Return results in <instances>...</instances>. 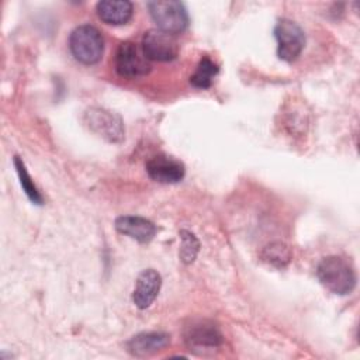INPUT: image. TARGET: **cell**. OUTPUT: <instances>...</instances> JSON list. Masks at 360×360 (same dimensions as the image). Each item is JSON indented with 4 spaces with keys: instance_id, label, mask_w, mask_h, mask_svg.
Masks as SVG:
<instances>
[{
    "instance_id": "obj_10",
    "label": "cell",
    "mask_w": 360,
    "mask_h": 360,
    "mask_svg": "<svg viewBox=\"0 0 360 360\" xmlns=\"http://www.w3.org/2000/svg\"><path fill=\"white\" fill-rule=\"evenodd\" d=\"M162 285L160 274L153 269L143 270L138 278L132 292V301L139 309L148 308L158 297Z\"/></svg>"
},
{
    "instance_id": "obj_6",
    "label": "cell",
    "mask_w": 360,
    "mask_h": 360,
    "mask_svg": "<svg viewBox=\"0 0 360 360\" xmlns=\"http://www.w3.org/2000/svg\"><path fill=\"white\" fill-rule=\"evenodd\" d=\"M142 52L148 60L169 62L179 55V42L174 35L152 28L143 34Z\"/></svg>"
},
{
    "instance_id": "obj_9",
    "label": "cell",
    "mask_w": 360,
    "mask_h": 360,
    "mask_svg": "<svg viewBox=\"0 0 360 360\" xmlns=\"http://www.w3.org/2000/svg\"><path fill=\"white\" fill-rule=\"evenodd\" d=\"M146 173L152 180L158 183L172 184L183 180L186 167L179 159L160 153L146 162Z\"/></svg>"
},
{
    "instance_id": "obj_12",
    "label": "cell",
    "mask_w": 360,
    "mask_h": 360,
    "mask_svg": "<svg viewBox=\"0 0 360 360\" xmlns=\"http://www.w3.org/2000/svg\"><path fill=\"white\" fill-rule=\"evenodd\" d=\"M170 343V335L166 332H142L131 338L127 343L128 352L136 357L150 356Z\"/></svg>"
},
{
    "instance_id": "obj_2",
    "label": "cell",
    "mask_w": 360,
    "mask_h": 360,
    "mask_svg": "<svg viewBox=\"0 0 360 360\" xmlns=\"http://www.w3.org/2000/svg\"><path fill=\"white\" fill-rule=\"evenodd\" d=\"M69 48L76 60L83 65H94L103 56L104 39L94 25L83 24L72 31Z\"/></svg>"
},
{
    "instance_id": "obj_7",
    "label": "cell",
    "mask_w": 360,
    "mask_h": 360,
    "mask_svg": "<svg viewBox=\"0 0 360 360\" xmlns=\"http://www.w3.org/2000/svg\"><path fill=\"white\" fill-rule=\"evenodd\" d=\"M115 70L121 77L138 79L149 73L150 65L134 42L124 41L115 53Z\"/></svg>"
},
{
    "instance_id": "obj_5",
    "label": "cell",
    "mask_w": 360,
    "mask_h": 360,
    "mask_svg": "<svg viewBox=\"0 0 360 360\" xmlns=\"http://www.w3.org/2000/svg\"><path fill=\"white\" fill-rule=\"evenodd\" d=\"M84 122L94 134L108 142H121L124 139V124L120 115L105 108L91 107L84 112Z\"/></svg>"
},
{
    "instance_id": "obj_11",
    "label": "cell",
    "mask_w": 360,
    "mask_h": 360,
    "mask_svg": "<svg viewBox=\"0 0 360 360\" xmlns=\"http://www.w3.org/2000/svg\"><path fill=\"white\" fill-rule=\"evenodd\" d=\"M114 225L120 233L127 235L141 243L150 242L158 231L152 221L136 215H121L115 219Z\"/></svg>"
},
{
    "instance_id": "obj_8",
    "label": "cell",
    "mask_w": 360,
    "mask_h": 360,
    "mask_svg": "<svg viewBox=\"0 0 360 360\" xmlns=\"http://www.w3.org/2000/svg\"><path fill=\"white\" fill-rule=\"evenodd\" d=\"M184 342L190 350L202 354L205 352H214L222 343V335L215 325L200 321L186 328Z\"/></svg>"
},
{
    "instance_id": "obj_16",
    "label": "cell",
    "mask_w": 360,
    "mask_h": 360,
    "mask_svg": "<svg viewBox=\"0 0 360 360\" xmlns=\"http://www.w3.org/2000/svg\"><path fill=\"white\" fill-rule=\"evenodd\" d=\"M14 167L17 170V174H18V179H20V184H21L24 193L27 194V197L34 204L42 205L44 204V198H42L41 193L38 191L37 186L34 184V181L31 180V176L28 174V172L25 169V165H24V162L21 160L20 156H14Z\"/></svg>"
},
{
    "instance_id": "obj_1",
    "label": "cell",
    "mask_w": 360,
    "mask_h": 360,
    "mask_svg": "<svg viewBox=\"0 0 360 360\" xmlns=\"http://www.w3.org/2000/svg\"><path fill=\"white\" fill-rule=\"evenodd\" d=\"M316 276L326 290L339 295L352 292L357 280L352 262L338 255L323 257L316 267Z\"/></svg>"
},
{
    "instance_id": "obj_15",
    "label": "cell",
    "mask_w": 360,
    "mask_h": 360,
    "mask_svg": "<svg viewBox=\"0 0 360 360\" xmlns=\"http://www.w3.org/2000/svg\"><path fill=\"white\" fill-rule=\"evenodd\" d=\"M262 260L274 267L283 269L291 260V250L283 242H271L262 250Z\"/></svg>"
},
{
    "instance_id": "obj_13",
    "label": "cell",
    "mask_w": 360,
    "mask_h": 360,
    "mask_svg": "<svg viewBox=\"0 0 360 360\" xmlns=\"http://www.w3.org/2000/svg\"><path fill=\"white\" fill-rule=\"evenodd\" d=\"M96 11L105 24L122 25L131 20L134 4L127 0H101L96 4Z\"/></svg>"
},
{
    "instance_id": "obj_4",
    "label": "cell",
    "mask_w": 360,
    "mask_h": 360,
    "mask_svg": "<svg viewBox=\"0 0 360 360\" xmlns=\"http://www.w3.org/2000/svg\"><path fill=\"white\" fill-rule=\"evenodd\" d=\"M274 37L277 39V56L281 60L294 62L301 55L305 35L297 22L288 18L278 20L274 27Z\"/></svg>"
},
{
    "instance_id": "obj_14",
    "label": "cell",
    "mask_w": 360,
    "mask_h": 360,
    "mask_svg": "<svg viewBox=\"0 0 360 360\" xmlns=\"http://www.w3.org/2000/svg\"><path fill=\"white\" fill-rule=\"evenodd\" d=\"M218 72L219 66L210 56H202L194 73L190 76V83L195 89H208L211 87Z\"/></svg>"
},
{
    "instance_id": "obj_17",
    "label": "cell",
    "mask_w": 360,
    "mask_h": 360,
    "mask_svg": "<svg viewBox=\"0 0 360 360\" xmlns=\"http://www.w3.org/2000/svg\"><path fill=\"white\" fill-rule=\"evenodd\" d=\"M180 235V250H179V256H180V260L184 263V264H190L195 260L197 257V253L200 250V242L198 239L195 238L194 233H191L190 231H186V229H181L179 232Z\"/></svg>"
},
{
    "instance_id": "obj_3",
    "label": "cell",
    "mask_w": 360,
    "mask_h": 360,
    "mask_svg": "<svg viewBox=\"0 0 360 360\" xmlns=\"http://www.w3.org/2000/svg\"><path fill=\"white\" fill-rule=\"evenodd\" d=\"M148 10L158 28L172 35L187 30L190 18L181 1L176 0H155L149 1Z\"/></svg>"
}]
</instances>
